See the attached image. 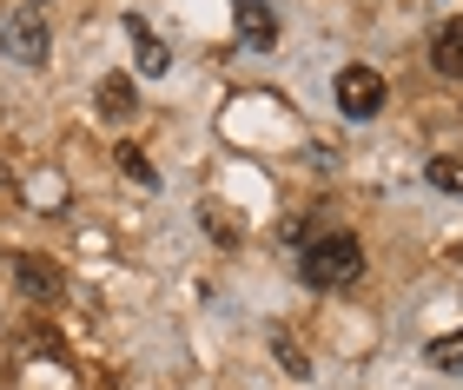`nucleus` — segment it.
<instances>
[{
    "label": "nucleus",
    "mask_w": 463,
    "mask_h": 390,
    "mask_svg": "<svg viewBox=\"0 0 463 390\" xmlns=\"http://www.w3.org/2000/svg\"><path fill=\"white\" fill-rule=\"evenodd\" d=\"M331 93H338V107L351 119H377V113H384V73H377V67H345Z\"/></svg>",
    "instance_id": "obj_2"
},
{
    "label": "nucleus",
    "mask_w": 463,
    "mask_h": 390,
    "mask_svg": "<svg viewBox=\"0 0 463 390\" xmlns=\"http://www.w3.org/2000/svg\"><path fill=\"white\" fill-rule=\"evenodd\" d=\"M0 47H7V60H20V67H40V60H47V27H40V14L14 7L7 27H0Z\"/></svg>",
    "instance_id": "obj_3"
},
{
    "label": "nucleus",
    "mask_w": 463,
    "mask_h": 390,
    "mask_svg": "<svg viewBox=\"0 0 463 390\" xmlns=\"http://www.w3.org/2000/svg\"><path fill=\"white\" fill-rule=\"evenodd\" d=\"M232 14H239V33L245 47H279V14H271V0H232Z\"/></svg>",
    "instance_id": "obj_4"
},
{
    "label": "nucleus",
    "mask_w": 463,
    "mask_h": 390,
    "mask_svg": "<svg viewBox=\"0 0 463 390\" xmlns=\"http://www.w3.org/2000/svg\"><path fill=\"white\" fill-rule=\"evenodd\" d=\"M27 7H40V0H27Z\"/></svg>",
    "instance_id": "obj_12"
},
{
    "label": "nucleus",
    "mask_w": 463,
    "mask_h": 390,
    "mask_svg": "<svg viewBox=\"0 0 463 390\" xmlns=\"http://www.w3.org/2000/svg\"><path fill=\"white\" fill-rule=\"evenodd\" d=\"M437 371H450V377H463V331H450V338H430V351H424Z\"/></svg>",
    "instance_id": "obj_9"
},
{
    "label": "nucleus",
    "mask_w": 463,
    "mask_h": 390,
    "mask_svg": "<svg viewBox=\"0 0 463 390\" xmlns=\"http://www.w3.org/2000/svg\"><path fill=\"white\" fill-rule=\"evenodd\" d=\"M298 278L311 284V292H345V284L364 278V252H357V238H351V232H325V238H311V245H305Z\"/></svg>",
    "instance_id": "obj_1"
},
{
    "label": "nucleus",
    "mask_w": 463,
    "mask_h": 390,
    "mask_svg": "<svg viewBox=\"0 0 463 390\" xmlns=\"http://www.w3.org/2000/svg\"><path fill=\"white\" fill-rule=\"evenodd\" d=\"M14 284H20L27 298H40V304L60 298V272H53L47 258H14Z\"/></svg>",
    "instance_id": "obj_7"
},
{
    "label": "nucleus",
    "mask_w": 463,
    "mask_h": 390,
    "mask_svg": "<svg viewBox=\"0 0 463 390\" xmlns=\"http://www.w3.org/2000/svg\"><path fill=\"white\" fill-rule=\"evenodd\" d=\"M126 40H133V53H139V73H146V79H159L165 67H173V53H165V40H159L153 27H146L139 14H126Z\"/></svg>",
    "instance_id": "obj_5"
},
{
    "label": "nucleus",
    "mask_w": 463,
    "mask_h": 390,
    "mask_svg": "<svg viewBox=\"0 0 463 390\" xmlns=\"http://www.w3.org/2000/svg\"><path fill=\"white\" fill-rule=\"evenodd\" d=\"M430 67L444 73V79H463V14H457L450 27L430 40Z\"/></svg>",
    "instance_id": "obj_8"
},
{
    "label": "nucleus",
    "mask_w": 463,
    "mask_h": 390,
    "mask_svg": "<svg viewBox=\"0 0 463 390\" xmlns=\"http://www.w3.org/2000/svg\"><path fill=\"white\" fill-rule=\"evenodd\" d=\"M430 186H444V192H457V199H463V159L437 153V159H430Z\"/></svg>",
    "instance_id": "obj_10"
},
{
    "label": "nucleus",
    "mask_w": 463,
    "mask_h": 390,
    "mask_svg": "<svg viewBox=\"0 0 463 390\" xmlns=\"http://www.w3.org/2000/svg\"><path fill=\"white\" fill-rule=\"evenodd\" d=\"M0 179H7V172H0Z\"/></svg>",
    "instance_id": "obj_13"
},
{
    "label": "nucleus",
    "mask_w": 463,
    "mask_h": 390,
    "mask_svg": "<svg viewBox=\"0 0 463 390\" xmlns=\"http://www.w3.org/2000/svg\"><path fill=\"white\" fill-rule=\"evenodd\" d=\"M93 107H99V119L126 126V119L139 113V93H133V79H126V73H107V79H99V93H93Z\"/></svg>",
    "instance_id": "obj_6"
},
{
    "label": "nucleus",
    "mask_w": 463,
    "mask_h": 390,
    "mask_svg": "<svg viewBox=\"0 0 463 390\" xmlns=\"http://www.w3.org/2000/svg\"><path fill=\"white\" fill-rule=\"evenodd\" d=\"M119 172H126V179H139V186H159V172L146 166V153H139V146H119Z\"/></svg>",
    "instance_id": "obj_11"
}]
</instances>
